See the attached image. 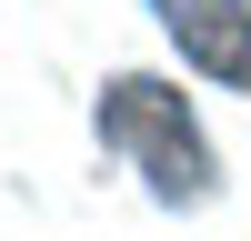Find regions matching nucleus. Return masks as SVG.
Instances as JSON below:
<instances>
[{
    "label": "nucleus",
    "mask_w": 251,
    "mask_h": 241,
    "mask_svg": "<svg viewBox=\"0 0 251 241\" xmlns=\"http://www.w3.org/2000/svg\"><path fill=\"white\" fill-rule=\"evenodd\" d=\"M100 131L111 141H141L161 161V191H201V141H191V111H181L161 80H111L100 100Z\"/></svg>",
    "instance_id": "obj_1"
},
{
    "label": "nucleus",
    "mask_w": 251,
    "mask_h": 241,
    "mask_svg": "<svg viewBox=\"0 0 251 241\" xmlns=\"http://www.w3.org/2000/svg\"><path fill=\"white\" fill-rule=\"evenodd\" d=\"M181 30V50L191 60H211L221 80H251V40H241V0H171L161 10Z\"/></svg>",
    "instance_id": "obj_2"
}]
</instances>
